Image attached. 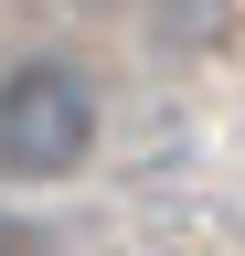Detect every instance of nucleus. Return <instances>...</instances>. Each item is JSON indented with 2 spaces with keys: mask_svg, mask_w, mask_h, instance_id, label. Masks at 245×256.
<instances>
[{
  "mask_svg": "<svg viewBox=\"0 0 245 256\" xmlns=\"http://www.w3.org/2000/svg\"><path fill=\"white\" fill-rule=\"evenodd\" d=\"M96 128H107V107H96V86H85L64 54H32V64L0 75V171H11V182L85 171Z\"/></svg>",
  "mask_w": 245,
  "mask_h": 256,
  "instance_id": "1",
  "label": "nucleus"
},
{
  "mask_svg": "<svg viewBox=\"0 0 245 256\" xmlns=\"http://www.w3.org/2000/svg\"><path fill=\"white\" fill-rule=\"evenodd\" d=\"M0 256H53V235H43L32 214H0Z\"/></svg>",
  "mask_w": 245,
  "mask_h": 256,
  "instance_id": "3",
  "label": "nucleus"
},
{
  "mask_svg": "<svg viewBox=\"0 0 245 256\" xmlns=\"http://www.w3.org/2000/svg\"><path fill=\"white\" fill-rule=\"evenodd\" d=\"M224 11H235V0H160V43H224Z\"/></svg>",
  "mask_w": 245,
  "mask_h": 256,
  "instance_id": "2",
  "label": "nucleus"
}]
</instances>
